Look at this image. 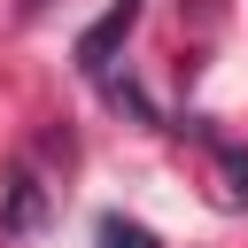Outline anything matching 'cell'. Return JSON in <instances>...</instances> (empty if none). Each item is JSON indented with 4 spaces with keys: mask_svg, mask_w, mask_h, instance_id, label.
<instances>
[{
    "mask_svg": "<svg viewBox=\"0 0 248 248\" xmlns=\"http://www.w3.org/2000/svg\"><path fill=\"white\" fill-rule=\"evenodd\" d=\"M140 8H147V0H108V16H101L93 31H78V70H85L93 85H101V78L116 70V46L132 39V23H140Z\"/></svg>",
    "mask_w": 248,
    "mask_h": 248,
    "instance_id": "6da1fadb",
    "label": "cell"
},
{
    "mask_svg": "<svg viewBox=\"0 0 248 248\" xmlns=\"http://www.w3.org/2000/svg\"><path fill=\"white\" fill-rule=\"evenodd\" d=\"M39 225H46V186H39L31 163H8V186H0V232H8V240H31Z\"/></svg>",
    "mask_w": 248,
    "mask_h": 248,
    "instance_id": "7a4b0ae2",
    "label": "cell"
},
{
    "mask_svg": "<svg viewBox=\"0 0 248 248\" xmlns=\"http://www.w3.org/2000/svg\"><path fill=\"white\" fill-rule=\"evenodd\" d=\"M194 132H202V140L217 147V170H225V202H232V209H248V147H232V140H217V132L202 124V116H194Z\"/></svg>",
    "mask_w": 248,
    "mask_h": 248,
    "instance_id": "3957f363",
    "label": "cell"
},
{
    "mask_svg": "<svg viewBox=\"0 0 248 248\" xmlns=\"http://www.w3.org/2000/svg\"><path fill=\"white\" fill-rule=\"evenodd\" d=\"M101 93H108V108H132L140 124H155V101H147L132 78H116V70H108V78H101Z\"/></svg>",
    "mask_w": 248,
    "mask_h": 248,
    "instance_id": "277c9868",
    "label": "cell"
},
{
    "mask_svg": "<svg viewBox=\"0 0 248 248\" xmlns=\"http://www.w3.org/2000/svg\"><path fill=\"white\" fill-rule=\"evenodd\" d=\"M101 248H163L147 225H132V217H101V232H93Z\"/></svg>",
    "mask_w": 248,
    "mask_h": 248,
    "instance_id": "5b68a950",
    "label": "cell"
},
{
    "mask_svg": "<svg viewBox=\"0 0 248 248\" xmlns=\"http://www.w3.org/2000/svg\"><path fill=\"white\" fill-rule=\"evenodd\" d=\"M39 8H46V0H16V16H39Z\"/></svg>",
    "mask_w": 248,
    "mask_h": 248,
    "instance_id": "8992f818",
    "label": "cell"
}]
</instances>
